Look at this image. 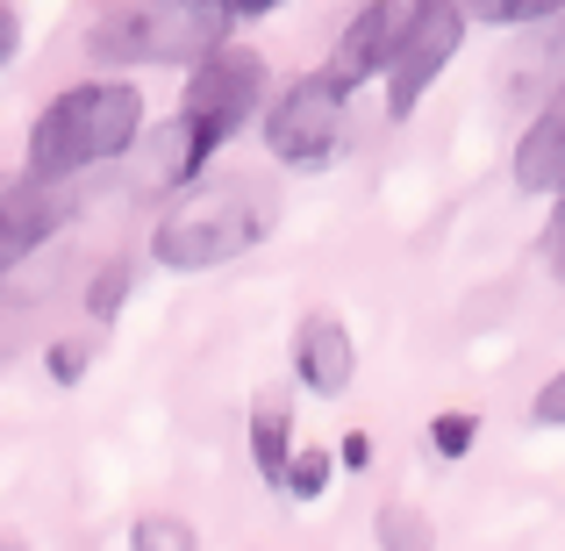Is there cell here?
Wrapping results in <instances>:
<instances>
[{
  "label": "cell",
  "mask_w": 565,
  "mask_h": 551,
  "mask_svg": "<svg viewBox=\"0 0 565 551\" xmlns=\"http://www.w3.org/2000/svg\"><path fill=\"white\" fill-rule=\"evenodd\" d=\"M472 444H480V415H472V409L429 415V452H437V458H466Z\"/></svg>",
  "instance_id": "19"
},
{
  "label": "cell",
  "mask_w": 565,
  "mask_h": 551,
  "mask_svg": "<svg viewBox=\"0 0 565 551\" xmlns=\"http://www.w3.org/2000/svg\"><path fill=\"white\" fill-rule=\"evenodd\" d=\"M273 222H279V193L265 180H193L158 215L151 258L166 273H215V265L258 251L273 236Z\"/></svg>",
  "instance_id": "1"
},
{
  "label": "cell",
  "mask_w": 565,
  "mask_h": 551,
  "mask_svg": "<svg viewBox=\"0 0 565 551\" xmlns=\"http://www.w3.org/2000/svg\"><path fill=\"white\" fill-rule=\"evenodd\" d=\"M129 551H201V530H193L186 516L151 509V516H137V523H129Z\"/></svg>",
  "instance_id": "17"
},
{
  "label": "cell",
  "mask_w": 565,
  "mask_h": 551,
  "mask_svg": "<svg viewBox=\"0 0 565 551\" xmlns=\"http://www.w3.org/2000/svg\"><path fill=\"white\" fill-rule=\"evenodd\" d=\"M236 29V14L222 0H108L86 29L94 57L108 65H201L207 51H222Z\"/></svg>",
  "instance_id": "3"
},
{
  "label": "cell",
  "mask_w": 565,
  "mask_h": 551,
  "mask_svg": "<svg viewBox=\"0 0 565 551\" xmlns=\"http://www.w3.org/2000/svg\"><path fill=\"white\" fill-rule=\"evenodd\" d=\"M14 51H22V14H14L8 0H0V72L14 65Z\"/></svg>",
  "instance_id": "23"
},
{
  "label": "cell",
  "mask_w": 565,
  "mask_h": 551,
  "mask_svg": "<svg viewBox=\"0 0 565 551\" xmlns=\"http://www.w3.org/2000/svg\"><path fill=\"white\" fill-rule=\"evenodd\" d=\"M530 423H537V430H565V365L537 386V401H530Z\"/></svg>",
  "instance_id": "21"
},
{
  "label": "cell",
  "mask_w": 565,
  "mask_h": 551,
  "mask_svg": "<svg viewBox=\"0 0 565 551\" xmlns=\"http://www.w3.org/2000/svg\"><path fill=\"white\" fill-rule=\"evenodd\" d=\"M0 551H29V544H22V538H0Z\"/></svg>",
  "instance_id": "26"
},
{
  "label": "cell",
  "mask_w": 565,
  "mask_h": 551,
  "mask_svg": "<svg viewBox=\"0 0 565 551\" xmlns=\"http://www.w3.org/2000/svg\"><path fill=\"white\" fill-rule=\"evenodd\" d=\"M337 466H344V473H365V466H373V437H365V430H344V444H337Z\"/></svg>",
  "instance_id": "22"
},
{
  "label": "cell",
  "mask_w": 565,
  "mask_h": 551,
  "mask_svg": "<svg viewBox=\"0 0 565 551\" xmlns=\"http://www.w3.org/2000/svg\"><path fill=\"white\" fill-rule=\"evenodd\" d=\"M466 8L458 0H401V36L386 57L380 86H386V123H408L429 100V86L451 72V57L466 51Z\"/></svg>",
  "instance_id": "5"
},
{
  "label": "cell",
  "mask_w": 565,
  "mask_h": 551,
  "mask_svg": "<svg viewBox=\"0 0 565 551\" xmlns=\"http://www.w3.org/2000/svg\"><path fill=\"white\" fill-rule=\"evenodd\" d=\"M137 137H143V94L137 86L129 80H79L29 123L22 172H36V180H72V172H86V166L129 158Z\"/></svg>",
  "instance_id": "2"
},
{
  "label": "cell",
  "mask_w": 565,
  "mask_h": 551,
  "mask_svg": "<svg viewBox=\"0 0 565 551\" xmlns=\"http://www.w3.org/2000/svg\"><path fill=\"white\" fill-rule=\"evenodd\" d=\"M222 8H230L236 22H244V14H273V8H287V0H222Z\"/></svg>",
  "instance_id": "25"
},
{
  "label": "cell",
  "mask_w": 565,
  "mask_h": 551,
  "mask_svg": "<svg viewBox=\"0 0 565 551\" xmlns=\"http://www.w3.org/2000/svg\"><path fill=\"white\" fill-rule=\"evenodd\" d=\"M509 94L515 108H544L552 94H565V14H552V22L530 29V43L509 57Z\"/></svg>",
  "instance_id": "11"
},
{
  "label": "cell",
  "mask_w": 565,
  "mask_h": 551,
  "mask_svg": "<svg viewBox=\"0 0 565 551\" xmlns=\"http://www.w3.org/2000/svg\"><path fill=\"white\" fill-rule=\"evenodd\" d=\"M57 222H65V180L8 172V180H0V279L22 258H36V244H51Z\"/></svg>",
  "instance_id": "7"
},
{
  "label": "cell",
  "mask_w": 565,
  "mask_h": 551,
  "mask_svg": "<svg viewBox=\"0 0 565 551\" xmlns=\"http://www.w3.org/2000/svg\"><path fill=\"white\" fill-rule=\"evenodd\" d=\"M394 36H401V0H359V14L344 22V36H337V51H330V80L359 94L365 80L386 72Z\"/></svg>",
  "instance_id": "9"
},
{
  "label": "cell",
  "mask_w": 565,
  "mask_h": 551,
  "mask_svg": "<svg viewBox=\"0 0 565 551\" xmlns=\"http://www.w3.org/2000/svg\"><path fill=\"white\" fill-rule=\"evenodd\" d=\"M244 437H250V466H258V480H287V458H294V409L279 394H258L250 401V423H244Z\"/></svg>",
  "instance_id": "12"
},
{
  "label": "cell",
  "mask_w": 565,
  "mask_h": 551,
  "mask_svg": "<svg viewBox=\"0 0 565 551\" xmlns=\"http://www.w3.org/2000/svg\"><path fill=\"white\" fill-rule=\"evenodd\" d=\"M509 180H515V193H558V180H565V94H552L544 108L523 115L515 151H509Z\"/></svg>",
  "instance_id": "10"
},
{
  "label": "cell",
  "mask_w": 565,
  "mask_h": 551,
  "mask_svg": "<svg viewBox=\"0 0 565 551\" xmlns=\"http://www.w3.org/2000/svg\"><path fill=\"white\" fill-rule=\"evenodd\" d=\"M458 8L480 29H537L552 14H565V0H458Z\"/></svg>",
  "instance_id": "15"
},
{
  "label": "cell",
  "mask_w": 565,
  "mask_h": 551,
  "mask_svg": "<svg viewBox=\"0 0 565 551\" xmlns=\"http://www.w3.org/2000/svg\"><path fill=\"white\" fill-rule=\"evenodd\" d=\"M552 258H558V273H565V180L552 193Z\"/></svg>",
  "instance_id": "24"
},
{
  "label": "cell",
  "mask_w": 565,
  "mask_h": 551,
  "mask_svg": "<svg viewBox=\"0 0 565 551\" xmlns=\"http://www.w3.org/2000/svg\"><path fill=\"white\" fill-rule=\"evenodd\" d=\"M330 473H337V452H316V444H294V458H287V480H279V495H294V501H322V495H330Z\"/></svg>",
  "instance_id": "16"
},
{
  "label": "cell",
  "mask_w": 565,
  "mask_h": 551,
  "mask_svg": "<svg viewBox=\"0 0 565 551\" xmlns=\"http://www.w3.org/2000/svg\"><path fill=\"white\" fill-rule=\"evenodd\" d=\"M86 365H94V337H57V345L43 351V372H51L57 386H79Z\"/></svg>",
  "instance_id": "20"
},
{
  "label": "cell",
  "mask_w": 565,
  "mask_h": 551,
  "mask_svg": "<svg viewBox=\"0 0 565 551\" xmlns=\"http://www.w3.org/2000/svg\"><path fill=\"white\" fill-rule=\"evenodd\" d=\"M373 538H380V551H437V523L423 509H408V501H380Z\"/></svg>",
  "instance_id": "14"
},
{
  "label": "cell",
  "mask_w": 565,
  "mask_h": 551,
  "mask_svg": "<svg viewBox=\"0 0 565 551\" xmlns=\"http://www.w3.org/2000/svg\"><path fill=\"white\" fill-rule=\"evenodd\" d=\"M143 144V137H137ZM201 151H193V129L180 123V115H172V123H158L151 129V144H143V180L151 187H166V193H180V187H193L201 180Z\"/></svg>",
  "instance_id": "13"
},
{
  "label": "cell",
  "mask_w": 565,
  "mask_h": 551,
  "mask_svg": "<svg viewBox=\"0 0 565 551\" xmlns=\"http://www.w3.org/2000/svg\"><path fill=\"white\" fill-rule=\"evenodd\" d=\"M129 287H137V265H129V258H108L94 273V287H86V316H94V322H115V316H122V301H129Z\"/></svg>",
  "instance_id": "18"
},
{
  "label": "cell",
  "mask_w": 565,
  "mask_h": 551,
  "mask_svg": "<svg viewBox=\"0 0 565 551\" xmlns=\"http://www.w3.org/2000/svg\"><path fill=\"white\" fill-rule=\"evenodd\" d=\"M294 380H301L308 394H322V401H337L351 380H359V345H351V330L330 316V308L301 316V330H294Z\"/></svg>",
  "instance_id": "8"
},
{
  "label": "cell",
  "mask_w": 565,
  "mask_h": 551,
  "mask_svg": "<svg viewBox=\"0 0 565 551\" xmlns=\"http://www.w3.org/2000/svg\"><path fill=\"white\" fill-rule=\"evenodd\" d=\"M265 86H273L265 57H258V51H236V43L207 51L201 65L186 72L180 123L193 129V151H201V166L222 151V144H236V137H244V123H250V115H265Z\"/></svg>",
  "instance_id": "4"
},
{
  "label": "cell",
  "mask_w": 565,
  "mask_h": 551,
  "mask_svg": "<svg viewBox=\"0 0 565 551\" xmlns=\"http://www.w3.org/2000/svg\"><path fill=\"white\" fill-rule=\"evenodd\" d=\"M258 129H265V151H273L279 166H294V172H322L337 151H344V129H351V86H337V80H330V65H322V72H301V80H294L279 100H265Z\"/></svg>",
  "instance_id": "6"
}]
</instances>
